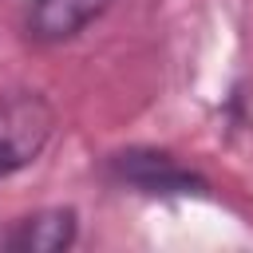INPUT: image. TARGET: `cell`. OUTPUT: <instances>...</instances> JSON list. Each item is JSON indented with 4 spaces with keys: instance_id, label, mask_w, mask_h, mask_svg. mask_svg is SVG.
<instances>
[{
    "instance_id": "cell-1",
    "label": "cell",
    "mask_w": 253,
    "mask_h": 253,
    "mask_svg": "<svg viewBox=\"0 0 253 253\" xmlns=\"http://www.w3.org/2000/svg\"><path fill=\"white\" fill-rule=\"evenodd\" d=\"M59 126V115L43 91L12 87L0 91V182L40 162V154L51 146Z\"/></svg>"
},
{
    "instance_id": "cell-2",
    "label": "cell",
    "mask_w": 253,
    "mask_h": 253,
    "mask_svg": "<svg viewBox=\"0 0 253 253\" xmlns=\"http://www.w3.org/2000/svg\"><path fill=\"white\" fill-rule=\"evenodd\" d=\"M103 174L111 186H123L130 194H146V198H190V194H210V178L186 162H178V154L170 150H154V146H126L107 154Z\"/></svg>"
},
{
    "instance_id": "cell-3",
    "label": "cell",
    "mask_w": 253,
    "mask_h": 253,
    "mask_svg": "<svg viewBox=\"0 0 253 253\" xmlns=\"http://www.w3.org/2000/svg\"><path fill=\"white\" fill-rule=\"evenodd\" d=\"M79 241V210L75 206H40L32 213L12 217L0 233V249L8 253H67Z\"/></svg>"
},
{
    "instance_id": "cell-4",
    "label": "cell",
    "mask_w": 253,
    "mask_h": 253,
    "mask_svg": "<svg viewBox=\"0 0 253 253\" xmlns=\"http://www.w3.org/2000/svg\"><path fill=\"white\" fill-rule=\"evenodd\" d=\"M115 0H28L24 4V36L40 47H59L83 36Z\"/></svg>"
}]
</instances>
